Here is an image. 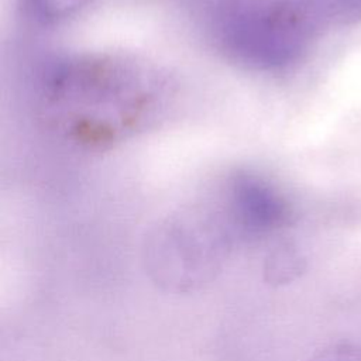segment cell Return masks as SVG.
<instances>
[{
  "mask_svg": "<svg viewBox=\"0 0 361 361\" xmlns=\"http://www.w3.org/2000/svg\"><path fill=\"white\" fill-rule=\"evenodd\" d=\"M90 0H14L18 10L39 24H54L76 14Z\"/></svg>",
  "mask_w": 361,
  "mask_h": 361,
  "instance_id": "cell-3",
  "label": "cell"
},
{
  "mask_svg": "<svg viewBox=\"0 0 361 361\" xmlns=\"http://www.w3.org/2000/svg\"><path fill=\"white\" fill-rule=\"evenodd\" d=\"M316 361H361V351L355 348H334L326 351Z\"/></svg>",
  "mask_w": 361,
  "mask_h": 361,
  "instance_id": "cell-4",
  "label": "cell"
},
{
  "mask_svg": "<svg viewBox=\"0 0 361 361\" xmlns=\"http://www.w3.org/2000/svg\"><path fill=\"white\" fill-rule=\"evenodd\" d=\"M230 209L235 223L248 233H264L276 227L285 207L279 196L264 180L241 175L234 179L230 190Z\"/></svg>",
  "mask_w": 361,
  "mask_h": 361,
  "instance_id": "cell-2",
  "label": "cell"
},
{
  "mask_svg": "<svg viewBox=\"0 0 361 361\" xmlns=\"http://www.w3.org/2000/svg\"><path fill=\"white\" fill-rule=\"evenodd\" d=\"M158 83L131 62L78 58L54 65L44 83L52 120L80 141L106 142L135 128L149 116Z\"/></svg>",
  "mask_w": 361,
  "mask_h": 361,
  "instance_id": "cell-1",
  "label": "cell"
}]
</instances>
